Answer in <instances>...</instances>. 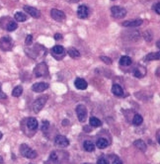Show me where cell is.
I'll list each match as a JSON object with an SVG mask.
<instances>
[{"instance_id": "obj_35", "label": "cell", "mask_w": 160, "mask_h": 164, "mask_svg": "<svg viewBox=\"0 0 160 164\" xmlns=\"http://www.w3.org/2000/svg\"><path fill=\"white\" fill-rule=\"evenodd\" d=\"M154 10H155V12H156L158 15L160 14V3L159 2L156 3V5L154 6Z\"/></svg>"}, {"instance_id": "obj_19", "label": "cell", "mask_w": 160, "mask_h": 164, "mask_svg": "<svg viewBox=\"0 0 160 164\" xmlns=\"http://www.w3.org/2000/svg\"><path fill=\"white\" fill-rule=\"evenodd\" d=\"M132 63V60L130 56L128 55H123L121 59H120V65L122 66H130Z\"/></svg>"}, {"instance_id": "obj_22", "label": "cell", "mask_w": 160, "mask_h": 164, "mask_svg": "<svg viewBox=\"0 0 160 164\" xmlns=\"http://www.w3.org/2000/svg\"><path fill=\"white\" fill-rule=\"evenodd\" d=\"M83 147H84V149L86 150V151L91 152V151H94V150H95V144L90 140H85L83 143Z\"/></svg>"}, {"instance_id": "obj_8", "label": "cell", "mask_w": 160, "mask_h": 164, "mask_svg": "<svg viewBox=\"0 0 160 164\" xmlns=\"http://www.w3.org/2000/svg\"><path fill=\"white\" fill-rule=\"evenodd\" d=\"M51 18L56 22H62L65 20L64 13L61 10L55 9V8H53V9L51 10Z\"/></svg>"}, {"instance_id": "obj_45", "label": "cell", "mask_w": 160, "mask_h": 164, "mask_svg": "<svg viewBox=\"0 0 160 164\" xmlns=\"http://www.w3.org/2000/svg\"><path fill=\"white\" fill-rule=\"evenodd\" d=\"M30 164H32V163H30Z\"/></svg>"}, {"instance_id": "obj_32", "label": "cell", "mask_w": 160, "mask_h": 164, "mask_svg": "<svg viewBox=\"0 0 160 164\" xmlns=\"http://www.w3.org/2000/svg\"><path fill=\"white\" fill-rule=\"evenodd\" d=\"M97 164H108V161H107V158L105 156H102L98 159Z\"/></svg>"}, {"instance_id": "obj_13", "label": "cell", "mask_w": 160, "mask_h": 164, "mask_svg": "<svg viewBox=\"0 0 160 164\" xmlns=\"http://www.w3.org/2000/svg\"><path fill=\"white\" fill-rule=\"evenodd\" d=\"M48 88V84L46 82H39V83H35L34 85L32 86V90L34 92L37 93H41L44 92V90H47Z\"/></svg>"}, {"instance_id": "obj_30", "label": "cell", "mask_w": 160, "mask_h": 164, "mask_svg": "<svg viewBox=\"0 0 160 164\" xmlns=\"http://www.w3.org/2000/svg\"><path fill=\"white\" fill-rule=\"evenodd\" d=\"M100 59H101L102 61H104L106 64H112V59H111L110 57H108V56L102 55V56H100Z\"/></svg>"}, {"instance_id": "obj_17", "label": "cell", "mask_w": 160, "mask_h": 164, "mask_svg": "<svg viewBox=\"0 0 160 164\" xmlns=\"http://www.w3.org/2000/svg\"><path fill=\"white\" fill-rule=\"evenodd\" d=\"M133 145H135V148H137L139 150H140L141 152H145V151H146V148H147V145H146L144 141L141 140V139L135 140V143H133Z\"/></svg>"}, {"instance_id": "obj_9", "label": "cell", "mask_w": 160, "mask_h": 164, "mask_svg": "<svg viewBox=\"0 0 160 164\" xmlns=\"http://www.w3.org/2000/svg\"><path fill=\"white\" fill-rule=\"evenodd\" d=\"M55 144L59 147H66L69 145V140L64 135H57L55 139Z\"/></svg>"}, {"instance_id": "obj_4", "label": "cell", "mask_w": 160, "mask_h": 164, "mask_svg": "<svg viewBox=\"0 0 160 164\" xmlns=\"http://www.w3.org/2000/svg\"><path fill=\"white\" fill-rule=\"evenodd\" d=\"M111 13H112V16L114 18L122 19L124 18V16L127 15V10L121 6H113L111 8Z\"/></svg>"}, {"instance_id": "obj_10", "label": "cell", "mask_w": 160, "mask_h": 164, "mask_svg": "<svg viewBox=\"0 0 160 164\" xmlns=\"http://www.w3.org/2000/svg\"><path fill=\"white\" fill-rule=\"evenodd\" d=\"M90 10L86 5H80L77 9V16L80 19H86L88 18Z\"/></svg>"}, {"instance_id": "obj_28", "label": "cell", "mask_w": 160, "mask_h": 164, "mask_svg": "<svg viewBox=\"0 0 160 164\" xmlns=\"http://www.w3.org/2000/svg\"><path fill=\"white\" fill-rule=\"evenodd\" d=\"M22 93H23V87H22L21 85H18L14 88V89H13L12 96L13 97H20L22 95Z\"/></svg>"}, {"instance_id": "obj_7", "label": "cell", "mask_w": 160, "mask_h": 164, "mask_svg": "<svg viewBox=\"0 0 160 164\" xmlns=\"http://www.w3.org/2000/svg\"><path fill=\"white\" fill-rule=\"evenodd\" d=\"M51 54L52 55L55 57L56 59H61V57H63L64 55H65V50H64V48L62 47V46H59V45H57V46H55L52 48H51Z\"/></svg>"}, {"instance_id": "obj_3", "label": "cell", "mask_w": 160, "mask_h": 164, "mask_svg": "<svg viewBox=\"0 0 160 164\" xmlns=\"http://www.w3.org/2000/svg\"><path fill=\"white\" fill-rule=\"evenodd\" d=\"M48 95L42 96V97H39V98L34 102V104H33V110H34L35 113H39L40 111H41V110L44 108V104H46L47 101H48Z\"/></svg>"}, {"instance_id": "obj_44", "label": "cell", "mask_w": 160, "mask_h": 164, "mask_svg": "<svg viewBox=\"0 0 160 164\" xmlns=\"http://www.w3.org/2000/svg\"><path fill=\"white\" fill-rule=\"evenodd\" d=\"M83 164H90V163H83Z\"/></svg>"}, {"instance_id": "obj_24", "label": "cell", "mask_w": 160, "mask_h": 164, "mask_svg": "<svg viewBox=\"0 0 160 164\" xmlns=\"http://www.w3.org/2000/svg\"><path fill=\"white\" fill-rule=\"evenodd\" d=\"M160 59V54L159 51L156 52H149L148 55H146L145 59L146 60H159Z\"/></svg>"}, {"instance_id": "obj_15", "label": "cell", "mask_w": 160, "mask_h": 164, "mask_svg": "<svg viewBox=\"0 0 160 164\" xmlns=\"http://www.w3.org/2000/svg\"><path fill=\"white\" fill-rule=\"evenodd\" d=\"M145 74H146V69L145 67H143V66H141V65L136 66V67L133 69V75H135L136 78L143 77Z\"/></svg>"}, {"instance_id": "obj_6", "label": "cell", "mask_w": 160, "mask_h": 164, "mask_svg": "<svg viewBox=\"0 0 160 164\" xmlns=\"http://www.w3.org/2000/svg\"><path fill=\"white\" fill-rule=\"evenodd\" d=\"M75 111H76V115H77V118L78 120L81 123H84L86 121V118H87V109L84 105H78L76 109H75Z\"/></svg>"}, {"instance_id": "obj_20", "label": "cell", "mask_w": 160, "mask_h": 164, "mask_svg": "<svg viewBox=\"0 0 160 164\" xmlns=\"http://www.w3.org/2000/svg\"><path fill=\"white\" fill-rule=\"evenodd\" d=\"M112 92H113V94L116 95V96H119V97H121L124 95V90H123V88L119 85V84H114V85L112 86Z\"/></svg>"}, {"instance_id": "obj_11", "label": "cell", "mask_w": 160, "mask_h": 164, "mask_svg": "<svg viewBox=\"0 0 160 164\" xmlns=\"http://www.w3.org/2000/svg\"><path fill=\"white\" fill-rule=\"evenodd\" d=\"M24 10L28 13V14L30 16H32L33 18H40L41 17V12H40L37 8H35L33 6H28V5H26L24 6Z\"/></svg>"}, {"instance_id": "obj_5", "label": "cell", "mask_w": 160, "mask_h": 164, "mask_svg": "<svg viewBox=\"0 0 160 164\" xmlns=\"http://www.w3.org/2000/svg\"><path fill=\"white\" fill-rule=\"evenodd\" d=\"M13 48V42L11 38L9 37H3L0 39V48L3 51H9Z\"/></svg>"}, {"instance_id": "obj_31", "label": "cell", "mask_w": 160, "mask_h": 164, "mask_svg": "<svg viewBox=\"0 0 160 164\" xmlns=\"http://www.w3.org/2000/svg\"><path fill=\"white\" fill-rule=\"evenodd\" d=\"M32 43H33V36L32 35H28L25 40V44L27 46H30V45H32Z\"/></svg>"}, {"instance_id": "obj_40", "label": "cell", "mask_w": 160, "mask_h": 164, "mask_svg": "<svg viewBox=\"0 0 160 164\" xmlns=\"http://www.w3.org/2000/svg\"><path fill=\"white\" fill-rule=\"evenodd\" d=\"M157 141L159 143V131L157 132Z\"/></svg>"}, {"instance_id": "obj_43", "label": "cell", "mask_w": 160, "mask_h": 164, "mask_svg": "<svg viewBox=\"0 0 160 164\" xmlns=\"http://www.w3.org/2000/svg\"><path fill=\"white\" fill-rule=\"evenodd\" d=\"M159 43H160V42H159V41H157V44H156V46H157V48H159Z\"/></svg>"}, {"instance_id": "obj_18", "label": "cell", "mask_w": 160, "mask_h": 164, "mask_svg": "<svg viewBox=\"0 0 160 164\" xmlns=\"http://www.w3.org/2000/svg\"><path fill=\"white\" fill-rule=\"evenodd\" d=\"M38 126H39V124H38L37 119H35V118H29L28 120H27V127H28L30 130H33V131L37 130Z\"/></svg>"}, {"instance_id": "obj_36", "label": "cell", "mask_w": 160, "mask_h": 164, "mask_svg": "<svg viewBox=\"0 0 160 164\" xmlns=\"http://www.w3.org/2000/svg\"><path fill=\"white\" fill-rule=\"evenodd\" d=\"M55 39L56 40V41H59V40H60V39H62V36L59 34V33H56L55 35Z\"/></svg>"}, {"instance_id": "obj_2", "label": "cell", "mask_w": 160, "mask_h": 164, "mask_svg": "<svg viewBox=\"0 0 160 164\" xmlns=\"http://www.w3.org/2000/svg\"><path fill=\"white\" fill-rule=\"evenodd\" d=\"M34 74L36 77H44L48 75V67L46 63H41L37 64L34 68Z\"/></svg>"}, {"instance_id": "obj_33", "label": "cell", "mask_w": 160, "mask_h": 164, "mask_svg": "<svg viewBox=\"0 0 160 164\" xmlns=\"http://www.w3.org/2000/svg\"><path fill=\"white\" fill-rule=\"evenodd\" d=\"M48 127H50V123L48 121H43V125H42V131H47Z\"/></svg>"}, {"instance_id": "obj_14", "label": "cell", "mask_w": 160, "mask_h": 164, "mask_svg": "<svg viewBox=\"0 0 160 164\" xmlns=\"http://www.w3.org/2000/svg\"><path fill=\"white\" fill-rule=\"evenodd\" d=\"M74 85L79 90H85L88 86V83L85 79H83V78H76L74 81Z\"/></svg>"}, {"instance_id": "obj_41", "label": "cell", "mask_w": 160, "mask_h": 164, "mask_svg": "<svg viewBox=\"0 0 160 164\" xmlns=\"http://www.w3.org/2000/svg\"><path fill=\"white\" fill-rule=\"evenodd\" d=\"M156 73H157L156 75H157V76H158V77H159V67L157 68V72H156Z\"/></svg>"}, {"instance_id": "obj_29", "label": "cell", "mask_w": 160, "mask_h": 164, "mask_svg": "<svg viewBox=\"0 0 160 164\" xmlns=\"http://www.w3.org/2000/svg\"><path fill=\"white\" fill-rule=\"evenodd\" d=\"M14 18L17 22H25L27 20V16L22 12H17L14 16Z\"/></svg>"}, {"instance_id": "obj_12", "label": "cell", "mask_w": 160, "mask_h": 164, "mask_svg": "<svg viewBox=\"0 0 160 164\" xmlns=\"http://www.w3.org/2000/svg\"><path fill=\"white\" fill-rule=\"evenodd\" d=\"M142 24V20L141 19H135V20H128V21H124L122 23L124 27H128V28H136L139 27Z\"/></svg>"}, {"instance_id": "obj_25", "label": "cell", "mask_w": 160, "mask_h": 164, "mask_svg": "<svg viewBox=\"0 0 160 164\" xmlns=\"http://www.w3.org/2000/svg\"><path fill=\"white\" fill-rule=\"evenodd\" d=\"M89 124H90V126L93 128H98L102 126V122L96 117H91L90 120H89Z\"/></svg>"}, {"instance_id": "obj_42", "label": "cell", "mask_w": 160, "mask_h": 164, "mask_svg": "<svg viewBox=\"0 0 160 164\" xmlns=\"http://www.w3.org/2000/svg\"><path fill=\"white\" fill-rule=\"evenodd\" d=\"M2 136H3V135H2V132H0V139H2Z\"/></svg>"}, {"instance_id": "obj_1", "label": "cell", "mask_w": 160, "mask_h": 164, "mask_svg": "<svg viewBox=\"0 0 160 164\" xmlns=\"http://www.w3.org/2000/svg\"><path fill=\"white\" fill-rule=\"evenodd\" d=\"M20 153H21L22 156H24L26 158H29V159H34V158L37 157V155H38L36 150L29 147V146L25 143L20 145Z\"/></svg>"}, {"instance_id": "obj_39", "label": "cell", "mask_w": 160, "mask_h": 164, "mask_svg": "<svg viewBox=\"0 0 160 164\" xmlns=\"http://www.w3.org/2000/svg\"><path fill=\"white\" fill-rule=\"evenodd\" d=\"M0 164H3V158L0 156Z\"/></svg>"}, {"instance_id": "obj_34", "label": "cell", "mask_w": 160, "mask_h": 164, "mask_svg": "<svg viewBox=\"0 0 160 164\" xmlns=\"http://www.w3.org/2000/svg\"><path fill=\"white\" fill-rule=\"evenodd\" d=\"M7 98V95L2 91V88H1V83H0V99H6Z\"/></svg>"}, {"instance_id": "obj_16", "label": "cell", "mask_w": 160, "mask_h": 164, "mask_svg": "<svg viewBox=\"0 0 160 164\" xmlns=\"http://www.w3.org/2000/svg\"><path fill=\"white\" fill-rule=\"evenodd\" d=\"M106 158H107V161H108V164H123L121 158L117 156V155L111 154V155H108Z\"/></svg>"}, {"instance_id": "obj_37", "label": "cell", "mask_w": 160, "mask_h": 164, "mask_svg": "<svg viewBox=\"0 0 160 164\" xmlns=\"http://www.w3.org/2000/svg\"><path fill=\"white\" fill-rule=\"evenodd\" d=\"M68 124H69L68 120H63V122H62V125H63V126H67Z\"/></svg>"}, {"instance_id": "obj_27", "label": "cell", "mask_w": 160, "mask_h": 164, "mask_svg": "<svg viewBox=\"0 0 160 164\" xmlns=\"http://www.w3.org/2000/svg\"><path fill=\"white\" fill-rule=\"evenodd\" d=\"M142 122H143V118H142L140 115L139 114H135V116H133V119H132V124L135 126H140Z\"/></svg>"}, {"instance_id": "obj_21", "label": "cell", "mask_w": 160, "mask_h": 164, "mask_svg": "<svg viewBox=\"0 0 160 164\" xmlns=\"http://www.w3.org/2000/svg\"><path fill=\"white\" fill-rule=\"evenodd\" d=\"M67 54L70 57H72V59H77V57H80V52L77 48H75L73 47L68 48L67 50Z\"/></svg>"}, {"instance_id": "obj_38", "label": "cell", "mask_w": 160, "mask_h": 164, "mask_svg": "<svg viewBox=\"0 0 160 164\" xmlns=\"http://www.w3.org/2000/svg\"><path fill=\"white\" fill-rule=\"evenodd\" d=\"M84 131H86V132H90V128L89 127H84Z\"/></svg>"}, {"instance_id": "obj_26", "label": "cell", "mask_w": 160, "mask_h": 164, "mask_svg": "<svg viewBox=\"0 0 160 164\" xmlns=\"http://www.w3.org/2000/svg\"><path fill=\"white\" fill-rule=\"evenodd\" d=\"M108 145H109L108 140L105 139H99L97 140V143H96V146H97L98 148H100V149H104Z\"/></svg>"}, {"instance_id": "obj_23", "label": "cell", "mask_w": 160, "mask_h": 164, "mask_svg": "<svg viewBox=\"0 0 160 164\" xmlns=\"http://www.w3.org/2000/svg\"><path fill=\"white\" fill-rule=\"evenodd\" d=\"M18 28V25H17V23L14 21V20H10L7 23V25H6V27H5V29L4 30H6V31H8V32H13V31H15L16 29Z\"/></svg>"}]
</instances>
